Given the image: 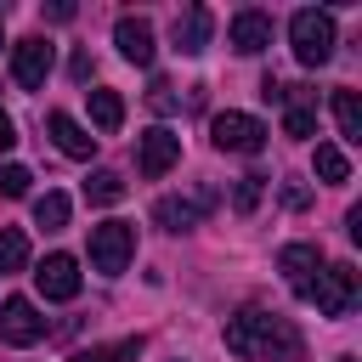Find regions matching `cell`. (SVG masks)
<instances>
[{"label": "cell", "mask_w": 362, "mask_h": 362, "mask_svg": "<svg viewBox=\"0 0 362 362\" xmlns=\"http://www.w3.org/2000/svg\"><path fill=\"white\" fill-rule=\"evenodd\" d=\"M34 283H40L45 300H74L79 294V260L74 255H45L40 272H34Z\"/></svg>", "instance_id": "30bf717a"}, {"label": "cell", "mask_w": 362, "mask_h": 362, "mask_svg": "<svg viewBox=\"0 0 362 362\" xmlns=\"http://www.w3.org/2000/svg\"><path fill=\"white\" fill-rule=\"evenodd\" d=\"M147 107H153V113H175V85H170V79H153V85H147Z\"/></svg>", "instance_id": "d4e9b609"}, {"label": "cell", "mask_w": 362, "mask_h": 362, "mask_svg": "<svg viewBox=\"0 0 362 362\" xmlns=\"http://www.w3.org/2000/svg\"><path fill=\"white\" fill-rule=\"evenodd\" d=\"M334 119L345 141H362V96L356 90H334Z\"/></svg>", "instance_id": "e0dca14e"}, {"label": "cell", "mask_w": 362, "mask_h": 362, "mask_svg": "<svg viewBox=\"0 0 362 362\" xmlns=\"http://www.w3.org/2000/svg\"><path fill=\"white\" fill-rule=\"evenodd\" d=\"M11 147H17V124L0 113V153H11Z\"/></svg>", "instance_id": "83f0119b"}, {"label": "cell", "mask_w": 362, "mask_h": 362, "mask_svg": "<svg viewBox=\"0 0 362 362\" xmlns=\"http://www.w3.org/2000/svg\"><path fill=\"white\" fill-rule=\"evenodd\" d=\"M28 266V238L17 226H0V277L6 272H23Z\"/></svg>", "instance_id": "7402d4cb"}, {"label": "cell", "mask_w": 362, "mask_h": 362, "mask_svg": "<svg viewBox=\"0 0 362 362\" xmlns=\"http://www.w3.org/2000/svg\"><path fill=\"white\" fill-rule=\"evenodd\" d=\"M277 272L288 277V288H294L300 300H311V283H317V272H322V243H283V249H277Z\"/></svg>", "instance_id": "ba28073f"}, {"label": "cell", "mask_w": 362, "mask_h": 362, "mask_svg": "<svg viewBox=\"0 0 362 362\" xmlns=\"http://www.w3.org/2000/svg\"><path fill=\"white\" fill-rule=\"evenodd\" d=\"M85 198H90V204H119V198H124V175H119V170H90Z\"/></svg>", "instance_id": "ffe728a7"}, {"label": "cell", "mask_w": 362, "mask_h": 362, "mask_svg": "<svg viewBox=\"0 0 362 362\" xmlns=\"http://www.w3.org/2000/svg\"><path fill=\"white\" fill-rule=\"evenodd\" d=\"M130 255H136V226H130V221H102V226H90V266H96L102 277H119V272L130 266Z\"/></svg>", "instance_id": "277c9868"}, {"label": "cell", "mask_w": 362, "mask_h": 362, "mask_svg": "<svg viewBox=\"0 0 362 362\" xmlns=\"http://www.w3.org/2000/svg\"><path fill=\"white\" fill-rule=\"evenodd\" d=\"M141 356V334H124V339H113V345H90V351H79L74 362H136Z\"/></svg>", "instance_id": "ac0fdd59"}, {"label": "cell", "mask_w": 362, "mask_h": 362, "mask_svg": "<svg viewBox=\"0 0 362 362\" xmlns=\"http://www.w3.org/2000/svg\"><path fill=\"white\" fill-rule=\"evenodd\" d=\"M40 334H45V317L34 311V300L11 294V300L0 305V345H34Z\"/></svg>", "instance_id": "9c48e42d"}, {"label": "cell", "mask_w": 362, "mask_h": 362, "mask_svg": "<svg viewBox=\"0 0 362 362\" xmlns=\"http://www.w3.org/2000/svg\"><path fill=\"white\" fill-rule=\"evenodd\" d=\"M181 164V136H170L164 124L158 130H141V141H136V170L147 175V181H158V175H170Z\"/></svg>", "instance_id": "52a82bcc"}, {"label": "cell", "mask_w": 362, "mask_h": 362, "mask_svg": "<svg viewBox=\"0 0 362 362\" xmlns=\"http://www.w3.org/2000/svg\"><path fill=\"white\" fill-rule=\"evenodd\" d=\"M85 96H90V119H96V130L113 136V130L124 124V102H119V90H85Z\"/></svg>", "instance_id": "2e32d148"}, {"label": "cell", "mask_w": 362, "mask_h": 362, "mask_svg": "<svg viewBox=\"0 0 362 362\" xmlns=\"http://www.w3.org/2000/svg\"><path fill=\"white\" fill-rule=\"evenodd\" d=\"M266 136H272V130H266L260 119H249V113H215V119H209V141H215L221 153H243V158H249V153L266 147Z\"/></svg>", "instance_id": "5b68a950"}, {"label": "cell", "mask_w": 362, "mask_h": 362, "mask_svg": "<svg viewBox=\"0 0 362 362\" xmlns=\"http://www.w3.org/2000/svg\"><path fill=\"white\" fill-rule=\"evenodd\" d=\"M209 28H215V17H209L204 6H187V11L175 17V51H187V57H198V51L209 45Z\"/></svg>", "instance_id": "5bb4252c"}, {"label": "cell", "mask_w": 362, "mask_h": 362, "mask_svg": "<svg viewBox=\"0 0 362 362\" xmlns=\"http://www.w3.org/2000/svg\"><path fill=\"white\" fill-rule=\"evenodd\" d=\"M311 300H317V311H322V317H351V305L362 300V272H356L351 260L322 266V272H317V283H311Z\"/></svg>", "instance_id": "3957f363"}, {"label": "cell", "mask_w": 362, "mask_h": 362, "mask_svg": "<svg viewBox=\"0 0 362 362\" xmlns=\"http://www.w3.org/2000/svg\"><path fill=\"white\" fill-rule=\"evenodd\" d=\"M45 17H51V23H68V17H74V6H68V0H51V6H45Z\"/></svg>", "instance_id": "f1b7e54d"}, {"label": "cell", "mask_w": 362, "mask_h": 362, "mask_svg": "<svg viewBox=\"0 0 362 362\" xmlns=\"http://www.w3.org/2000/svg\"><path fill=\"white\" fill-rule=\"evenodd\" d=\"M317 175H322L328 187H339V181H351V158H345L334 141H317Z\"/></svg>", "instance_id": "d6986e66"}, {"label": "cell", "mask_w": 362, "mask_h": 362, "mask_svg": "<svg viewBox=\"0 0 362 362\" xmlns=\"http://www.w3.org/2000/svg\"><path fill=\"white\" fill-rule=\"evenodd\" d=\"M283 204H288V209H305V204H311V192H305L300 181H283Z\"/></svg>", "instance_id": "484cf974"}, {"label": "cell", "mask_w": 362, "mask_h": 362, "mask_svg": "<svg viewBox=\"0 0 362 362\" xmlns=\"http://www.w3.org/2000/svg\"><path fill=\"white\" fill-rule=\"evenodd\" d=\"M226 351H238V356H272V362H305L300 328L288 317H277V311H260V305H249V311H238L226 322Z\"/></svg>", "instance_id": "6da1fadb"}, {"label": "cell", "mask_w": 362, "mask_h": 362, "mask_svg": "<svg viewBox=\"0 0 362 362\" xmlns=\"http://www.w3.org/2000/svg\"><path fill=\"white\" fill-rule=\"evenodd\" d=\"M198 209H204L198 198H158V204H153V221H158L164 232H192V226H198Z\"/></svg>", "instance_id": "9a60e30c"}, {"label": "cell", "mask_w": 362, "mask_h": 362, "mask_svg": "<svg viewBox=\"0 0 362 362\" xmlns=\"http://www.w3.org/2000/svg\"><path fill=\"white\" fill-rule=\"evenodd\" d=\"M260 192H266V175H243V181H238V192H232V204H238V215H249V209L260 204Z\"/></svg>", "instance_id": "603a6c76"}, {"label": "cell", "mask_w": 362, "mask_h": 362, "mask_svg": "<svg viewBox=\"0 0 362 362\" xmlns=\"http://www.w3.org/2000/svg\"><path fill=\"white\" fill-rule=\"evenodd\" d=\"M34 226L62 232V226H68V192H45V198H34Z\"/></svg>", "instance_id": "44dd1931"}, {"label": "cell", "mask_w": 362, "mask_h": 362, "mask_svg": "<svg viewBox=\"0 0 362 362\" xmlns=\"http://www.w3.org/2000/svg\"><path fill=\"white\" fill-rule=\"evenodd\" d=\"M28 181H34V175H28L23 164H0V198H23Z\"/></svg>", "instance_id": "cb8c5ba5"}, {"label": "cell", "mask_w": 362, "mask_h": 362, "mask_svg": "<svg viewBox=\"0 0 362 362\" xmlns=\"http://www.w3.org/2000/svg\"><path fill=\"white\" fill-rule=\"evenodd\" d=\"M51 62H57V45H51L45 34H28V40L11 45V79H17L23 90H40V85L51 79Z\"/></svg>", "instance_id": "8992f818"}, {"label": "cell", "mask_w": 362, "mask_h": 362, "mask_svg": "<svg viewBox=\"0 0 362 362\" xmlns=\"http://www.w3.org/2000/svg\"><path fill=\"white\" fill-rule=\"evenodd\" d=\"M226 45H232V51H243V57H260V51L272 45V17H266V11H255V6H249V11H238V17H232V28H226Z\"/></svg>", "instance_id": "8fae6325"}, {"label": "cell", "mask_w": 362, "mask_h": 362, "mask_svg": "<svg viewBox=\"0 0 362 362\" xmlns=\"http://www.w3.org/2000/svg\"><path fill=\"white\" fill-rule=\"evenodd\" d=\"M45 130H51V141H57L68 158H90V153H96V136H90V130H85L74 113H62V107L45 119Z\"/></svg>", "instance_id": "4fadbf2b"}, {"label": "cell", "mask_w": 362, "mask_h": 362, "mask_svg": "<svg viewBox=\"0 0 362 362\" xmlns=\"http://www.w3.org/2000/svg\"><path fill=\"white\" fill-rule=\"evenodd\" d=\"M113 45H119L124 62L147 68V62H153V23H147V17H119V23H113Z\"/></svg>", "instance_id": "7c38bea8"}, {"label": "cell", "mask_w": 362, "mask_h": 362, "mask_svg": "<svg viewBox=\"0 0 362 362\" xmlns=\"http://www.w3.org/2000/svg\"><path fill=\"white\" fill-rule=\"evenodd\" d=\"M68 74H74V79H90V51H74V62H68Z\"/></svg>", "instance_id": "4316f807"}, {"label": "cell", "mask_w": 362, "mask_h": 362, "mask_svg": "<svg viewBox=\"0 0 362 362\" xmlns=\"http://www.w3.org/2000/svg\"><path fill=\"white\" fill-rule=\"evenodd\" d=\"M0 40H6V11H0Z\"/></svg>", "instance_id": "f546056e"}, {"label": "cell", "mask_w": 362, "mask_h": 362, "mask_svg": "<svg viewBox=\"0 0 362 362\" xmlns=\"http://www.w3.org/2000/svg\"><path fill=\"white\" fill-rule=\"evenodd\" d=\"M288 45H294V62H300V68H322V62L334 57V45H339L334 17L317 11V6L294 11V17H288Z\"/></svg>", "instance_id": "7a4b0ae2"}]
</instances>
